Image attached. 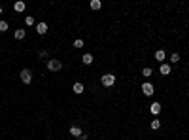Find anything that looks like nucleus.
I'll list each match as a JSON object with an SVG mask.
<instances>
[{
  "instance_id": "obj_1",
  "label": "nucleus",
  "mask_w": 189,
  "mask_h": 140,
  "mask_svg": "<svg viewBox=\"0 0 189 140\" xmlns=\"http://www.w3.org/2000/svg\"><path fill=\"white\" fill-rule=\"evenodd\" d=\"M61 68H63V61H59V59H49L47 61V70L49 72H59Z\"/></svg>"
},
{
  "instance_id": "obj_2",
  "label": "nucleus",
  "mask_w": 189,
  "mask_h": 140,
  "mask_svg": "<svg viewBox=\"0 0 189 140\" xmlns=\"http://www.w3.org/2000/svg\"><path fill=\"white\" fill-rule=\"evenodd\" d=\"M100 84L104 85V87H112V85L115 84V76L114 74H104V76L100 78Z\"/></svg>"
},
{
  "instance_id": "obj_3",
  "label": "nucleus",
  "mask_w": 189,
  "mask_h": 140,
  "mask_svg": "<svg viewBox=\"0 0 189 140\" xmlns=\"http://www.w3.org/2000/svg\"><path fill=\"white\" fill-rule=\"evenodd\" d=\"M19 78H21L23 84H30V81H32V72H30L28 68H23L21 74H19Z\"/></svg>"
},
{
  "instance_id": "obj_4",
  "label": "nucleus",
  "mask_w": 189,
  "mask_h": 140,
  "mask_svg": "<svg viewBox=\"0 0 189 140\" xmlns=\"http://www.w3.org/2000/svg\"><path fill=\"white\" fill-rule=\"evenodd\" d=\"M153 91H155V87H153L150 81H146V84H142V93H144L146 97H151Z\"/></svg>"
},
{
  "instance_id": "obj_5",
  "label": "nucleus",
  "mask_w": 189,
  "mask_h": 140,
  "mask_svg": "<svg viewBox=\"0 0 189 140\" xmlns=\"http://www.w3.org/2000/svg\"><path fill=\"white\" fill-rule=\"evenodd\" d=\"M70 134H72V136H76V138H80L83 133H81V129H80L78 125H72V127H70Z\"/></svg>"
},
{
  "instance_id": "obj_6",
  "label": "nucleus",
  "mask_w": 189,
  "mask_h": 140,
  "mask_svg": "<svg viewBox=\"0 0 189 140\" xmlns=\"http://www.w3.org/2000/svg\"><path fill=\"white\" fill-rule=\"evenodd\" d=\"M36 32L38 34H45L47 32V23H38L36 25Z\"/></svg>"
},
{
  "instance_id": "obj_7",
  "label": "nucleus",
  "mask_w": 189,
  "mask_h": 140,
  "mask_svg": "<svg viewBox=\"0 0 189 140\" xmlns=\"http://www.w3.org/2000/svg\"><path fill=\"white\" fill-rule=\"evenodd\" d=\"M150 112L153 114V116H157V114L161 112V104H159V102H153V104L150 106Z\"/></svg>"
},
{
  "instance_id": "obj_8",
  "label": "nucleus",
  "mask_w": 189,
  "mask_h": 140,
  "mask_svg": "<svg viewBox=\"0 0 189 140\" xmlns=\"http://www.w3.org/2000/svg\"><path fill=\"white\" fill-rule=\"evenodd\" d=\"M72 89H74V93H76V95H81V93L85 91V87H83V84H80V81H78V84H74V87H72Z\"/></svg>"
},
{
  "instance_id": "obj_9",
  "label": "nucleus",
  "mask_w": 189,
  "mask_h": 140,
  "mask_svg": "<svg viewBox=\"0 0 189 140\" xmlns=\"http://www.w3.org/2000/svg\"><path fill=\"white\" fill-rule=\"evenodd\" d=\"M25 8H27V6H25V2H15V4H13V10H15L17 13L25 12Z\"/></svg>"
},
{
  "instance_id": "obj_10",
  "label": "nucleus",
  "mask_w": 189,
  "mask_h": 140,
  "mask_svg": "<svg viewBox=\"0 0 189 140\" xmlns=\"http://www.w3.org/2000/svg\"><path fill=\"white\" fill-rule=\"evenodd\" d=\"M13 36H15V40H23L25 36H27V32H25L23 29H17V30L13 32Z\"/></svg>"
},
{
  "instance_id": "obj_11",
  "label": "nucleus",
  "mask_w": 189,
  "mask_h": 140,
  "mask_svg": "<svg viewBox=\"0 0 189 140\" xmlns=\"http://www.w3.org/2000/svg\"><path fill=\"white\" fill-rule=\"evenodd\" d=\"M159 70H161V74H163V76H168V74H170V65H166V63H163V65H161V68H159Z\"/></svg>"
},
{
  "instance_id": "obj_12",
  "label": "nucleus",
  "mask_w": 189,
  "mask_h": 140,
  "mask_svg": "<svg viewBox=\"0 0 189 140\" xmlns=\"http://www.w3.org/2000/svg\"><path fill=\"white\" fill-rule=\"evenodd\" d=\"M81 61H83V65H91V63H93V55H91V53H85L83 57H81Z\"/></svg>"
},
{
  "instance_id": "obj_13",
  "label": "nucleus",
  "mask_w": 189,
  "mask_h": 140,
  "mask_svg": "<svg viewBox=\"0 0 189 140\" xmlns=\"http://www.w3.org/2000/svg\"><path fill=\"white\" fill-rule=\"evenodd\" d=\"M89 6H91V10H100L102 8V2H100V0H91Z\"/></svg>"
},
{
  "instance_id": "obj_14",
  "label": "nucleus",
  "mask_w": 189,
  "mask_h": 140,
  "mask_svg": "<svg viewBox=\"0 0 189 140\" xmlns=\"http://www.w3.org/2000/svg\"><path fill=\"white\" fill-rule=\"evenodd\" d=\"M150 127L153 129V131H157V129H159V127H161V121H159V119H157V117H155V119H153V121L150 123Z\"/></svg>"
},
{
  "instance_id": "obj_15",
  "label": "nucleus",
  "mask_w": 189,
  "mask_h": 140,
  "mask_svg": "<svg viewBox=\"0 0 189 140\" xmlns=\"http://www.w3.org/2000/svg\"><path fill=\"white\" fill-rule=\"evenodd\" d=\"M155 59H157V61H165V51H163V49H157V51H155Z\"/></svg>"
},
{
  "instance_id": "obj_16",
  "label": "nucleus",
  "mask_w": 189,
  "mask_h": 140,
  "mask_svg": "<svg viewBox=\"0 0 189 140\" xmlns=\"http://www.w3.org/2000/svg\"><path fill=\"white\" fill-rule=\"evenodd\" d=\"M74 48H83V40H81V38H78V40H74Z\"/></svg>"
},
{
  "instance_id": "obj_17",
  "label": "nucleus",
  "mask_w": 189,
  "mask_h": 140,
  "mask_svg": "<svg viewBox=\"0 0 189 140\" xmlns=\"http://www.w3.org/2000/svg\"><path fill=\"white\" fill-rule=\"evenodd\" d=\"M178 61H180V55H178V53H172V55H170V63H178Z\"/></svg>"
},
{
  "instance_id": "obj_18",
  "label": "nucleus",
  "mask_w": 189,
  "mask_h": 140,
  "mask_svg": "<svg viewBox=\"0 0 189 140\" xmlns=\"http://www.w3.org/2000/svg\"><path fill=\"white\" fill-rule=\"evenodd\" d=\"M142 76H146V78H150V76H151V68H147V66H146V68H144V70H142Z\"/></svg>"
},
{
  "instance_id": "obj_19",
  "label": "nucleus",
  "mask_w": 189,
  "mask_h": 140,
  "mask_svg": "<svg viewBox=\"0 0 189 140\" xmlns=\"http://www.w3.org/2000/svg\"><path fill=\"white\" fill-rule=\"evenodd\" d=\"M0 30H2V32H6V30H8V23L6 21H0Z\"/></svg>"
},
{
  "instance_id": "obj_20",
  "label": "nucleus",
  "mask_w": 189,
  "mask_h": 140,
  "mask_svg": "<svg viewBox=\"0 0 189 140\" xmlns=\"http://www.w3.org/2000/svg\"><path fill=\"white\" fill-rule=\"evenodd\" d=\"M25 23H27V25H28V27H30V25H34V17H30V15H28V17H27V19H25Z\"/></svg>"
},
{
  "instance_id": "obj_21",
  "label": "nucleus",
  "mask_w": 189,
  "mask_h": 140,
  "mask_svg": "<svg viewBox=\"0 0 189 140\" xmlns=\"http://www.w3.org/2000/svg\"><path fill=\"white\" fill-rule=\"evenodd\" d=\"M76 140H87V134H81L80 138H76Z\"/></svg>"
},
{
  "instance_id": "obj_22",
  "label": "nucleus",
  "mask_w": 189,
  "mask_h": 140,
  "mask_svg": "<svg viewBox=\"0 0 189 140\" xmlns=\"http://www.w3.org/2000/svg\"><path fill=\"white\" fill-rule=\"evenodd\" d=\"M0 13H2V6H0Z\"/></svg>"
}]
</instances>
